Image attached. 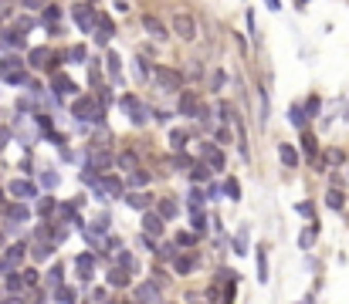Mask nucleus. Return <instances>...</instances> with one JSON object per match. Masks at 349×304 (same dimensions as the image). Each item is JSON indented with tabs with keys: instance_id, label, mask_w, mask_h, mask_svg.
<instances>
[{
	"instance_id": "obj_1",
	"label": "nucleus",
	"mask_w": 349,
	"mask_h": 304,
	"mask_svg": "<svg viewBox=\"0 0 349 304\" xmlns=\"http://www.w3.org/2000/svg\"><path fill=\"white\" fill-rule=\"evenodd\" d=\"M0 78L7 81V85H24L27 74H24V61L17 54H7V58H0Z\"/></svg>"
},
{
	"instance_id": "obj_2",
	"label": "nucleus",
	"mask_w": 349,
	"mask_h": 304,
	"mask_svg": "<svg viewBox=\"0 0 349 304\" xmlns=\"http://www.w3.org/2000/svg\"><path fill=\"white\" fill-rule=\"evenodd\" d=\"M170 31L177 34L180 41H194L197 37V21L190 14H183V10H180V14H173V24H170Z\"/></svg>"
},
{
	"instance_id": "obj_3",
	"label": "nucleus",
	"mask_w": 349,
	"mask_h": 304,
	"mask_svg": "<svg viewBox=\"0 0 349 304\" xmlns=\"http://www.w3.org/2000/svg\"><path fill=\"white\" fill-rule=\"evenodd\" d=\"M156 81L163 85V91H180L183 88V74L177 68H156Z\"/></svg>"
},
{
	"instance_id": "obj_4",
	"label": "nucleus",
	"mask_w": 349,
	"mask_h": 304,
	"mask_svg": "<svg viewBox=\"0 0 349 304\" xmlns=\"http://www.w3.org/2000/svg\"><path fill=\"white\" fill-rule=\"evenodd\" d=\"M75 115L81 122H102V105H95L92 98H78L75 102Z\"/></svg>"
},
{
	"instance_id": "obj_5",
	"label": "nucleus",
	"mask_w": 349,
	"mask_h": 304,
	"mask_svg": "<svg viewBox=\"0 0 349 304\" xmlns=\"http://www.w3.org/2000/svg\"><path fill=\"white\" fill-rule=\"evenodd\" d=\"M136 304H163V294H160V288H156L153 280H143L136 288Z\"/></svg>"
},
{
	"instance_id": "obj_6",
	"label": "nucleus",
	"mask_w": 349,
	"mask_h": 304,
	"mask_svg": "<svg viewBox=\"0 0 349 304\" xmlns=\"http://www.w3.org/2000/svg\"><path fill=\"white\" fill-rule=\"evenodd\" d=\"M75 24H78L85 34H92V31H95V24H98L95 7H85V4H81V7H75Z\"/></svg>"
},
{
	"instance_id": "obj_7",
	"label": "nucleus",
	"mask_w": 349,
	"mask_h": 304,
	"mask_svg": "<svg viewBox=\"0 0 349 304\" xmlns=\"http://www.w3.org/2000/svg\"><path fill=\"white\" fill-rule=\"evenodd\" d=\"M139 24H143V31H146L153 41H166V24H163L160 17H153V14H143V21H139Z\"/></svg>"
},
{
	"instance_id": "obj_8",
	"label": "nucleus",
	"mask_w": 349,
	"mask_h": 304,
	"mask_svg": "<svg viewBox=\"0 0 349 304\" xmlns=\"http://www.w3.org/2000/svg\"><path fill=\"white\" fill-rule=\"evenodd\" d=\"M122 108L129 112V119L136 122V125H143V122H146V105L136 102V95H126V98H122Z\"/></svg>"
},
{
	"instance_id": "obj_9",
	"label": "nucleus",
	"mask_w": 349,
	"mask_h": 304,
	"mask_svg": "<svg viewBox=\"0 0 349 304\" xmlns=\"http://www.w3.org/2000/svg\"><path fill=\"white\" fill-rule=\"evenodd\" d=\"M7 189H10V196H17V200H34V196H38V186L27 183V179H14Z\"/></svg>"
},
{
	"instance_id": "obj_10",
	"label": "nucleus",
	"mask_w": 349,
	"mask_h": 304,
	"mask_svg": "<svg viewBox=\"0 0 349 304\" xmlns=\"http://www.w3.org/2000/svg\"><path fill=\"white\" fill-rule=\"evenodd\" d=\"M95 189L102 193V196H109V200H115V196H122V183H119V179H115V176H102V179H98V183H95Z\"/></svg>"
},
{
	"instance_id": "obj_11",
	"label": "nucleus",
	"mask_w": 349,
	"mask_h": 304,
	"mask_svg": "<svg viewBox=\"0 0 349 304\" xmlns=\"http://www.w3.org/2000/svg\"><path fill=\"white\" fill-rule=\"evenodd\" d=\"M21 260H24V247H21V243H14V247H7V257L0 260V274H7L10 267H17V264H21Z\"/></svg>"
},
{
	"instance_id": "obj_12",
	"label": "nucleus",
	"mask_w": 349,
	"mask_h": 304,
	"mask_svg": "<svg viewBox=\"0 0 349 304\" xmlns=\"http://www.w3.org/2000/svg\"><path fill=\"white\" fill-rule=\"evenodd\" d=\"M200 152H203V159H207V166H211V169H224V152H220L217 145L203 142V145H200Z\"/></svg>"
},
{
	"instance_id": "obj_13",
	"label": "nucleus",
	"mask_w": 349,
	"mask_h": 304,
	"mask_svg": "<svg viewBox=\"0 0 349 304\" xmlns=\"http://www.w3.org/2000/svg\"><path fill=\"white\" fill-rule=\"evenodd\" d=\"M109 166H112V156H109V152H102V149H92V152H89V169H95V173H106Z\"/></svg>"
},
{
	"instance_id": "obj_14",
	"label": "nucleus",
	"mask_w": 349,
	"mask_h": 304,
	"mask_svg": "<svg viewBox=\"0 0 349 304\" xmlns=\"http://www.w3.org/2000/svg\"><path fill=\"white\" fill-rule=\"evenodd\" d=\"M143 233H146V237H160L163 233V216L160 213H143Z\"/></svg>"
},
{
	"instance_id": "obj_15",
	"label": "nucleus",
	"mask_w": 349,
	"mask_h": 304,
	"mask_svg": "<svg viewBox=\"0 0 349 304\" xmlns=\"http://www.w3.org/2000/svg\"><path fill=\"white\" fill-rule=\"evenodd\" d=\"M115 162H119V169H122V173H129V176L139 169V156H136V152H129V149L119 152V159H115Z\"/></svg>"
},
{
	"instance_id": "obj_16",
	"label": "nucleus",
	"mask_w": 349,
	"mask_h": 304,
	"mask_svg": "<svg viewBox=\"0 0 349 304\" xmlns=\"http://www.w3.org/2000/svg\"><path fill=\"white\" fill-rule=\"evenodd\" d=\"M51 88H55V95H75V81L65 78V74H55V81H51Z\"/></svg>"
},
{
	"instance_id": "obj_17",
	"label": "nucleus",
	"mask_w": 349,
	"mask_h": 304,
	"mask_svg": "<svg viewBox=\"0 0 349 304\" xmlns=\"http://www.w3.org/2000/svg\"><path fill=\"white\" fill-rule=\"evenodd\" d=\"M194 267H197V257H190V254H183V257L173 260V271H177V274H190Z\"/></svg>"
},
{
	"instance_id": "obj_18",
	"label": "nucleus",
	"mask_w": 349,
	"mask_h": 304,
	"mask_svg": "<svg viewBox=\"0 0 349 304\" xmlns=\"http://www.w3.org/2000/svg\"><path fill=\"white\" fill-rule=\"evenodd\" d=\"M278 156H282V162H285V166H299V152H295L288 142H282V145H278Z\"/></svg>"
},
{
	"instance_id": "obj_19",
	"label": "nucleus",
	"mask_w": 349,
	"mask_h": 304,
	"mask_svg": "<svg viewBox=\"0 0 349 304\" xmlns=\"http://www.w3.org/2000/svg\"><path fill=\"white\" fill-rule=\"evenodd\" d=\"M109 284H112V288H126V284H129V274L122 271V267H112V271H109Z\"/></svg>"
},
{
	"instance_id": "obj_20",
	"label": "nucleus",
	"mask_w": 349,
	"mask_h": 304,
	"mask_svg": "<svg viewBox=\"0 0 349 304\" xmlns=\"http://www.w3.org/2000/svg\"><path fill=\"white\" fill-rule=\"evenodd\" d=\"M75 267H78V274H81V277L89 280V277H92V267H95V260H92L89 254H81L78 260H75Z\"/></svg>"
},
{
	"instance_id": "obj_21",
	"label": "nucleus",
	"mask_w": 349,
	"mask_h": 304,
	"mask_svg": "<svg viewBox=\"0 0 349 304\" xmlns=\"http://www.w3.org/2000/svg\"><path fill=\"white\" fill-rule=\"evenodd\" d=\"M126 203H129L132 210H146V206H149V196H146V193H129V196H126Z\"/></svg>"
},
{
	"instance_id": "obj_22",
	"label": "nucleus",
	"mask_w": 349,
	"mask_h": 304,
	"mask_svg": "<svg viewBox=\"0 0 349 304\" xmlns=\"http://www.w3.org/2000/svg\"><path fill=\"white\" fill-rule=\"evenodd\" d=\"M48 58H51L48 48H34V51H31V64H34V68H44V64H48Z\"/></svg>"
},
{
	"instance_id": "obj_23",
	"label": "nucleus",
	"mask_w": 349,
	"mask_h": 304,
	"mask_svg": "<svg viewBox=\"0 0 349 304\" xmlns=\"http://www.w3.org/2000/svg\"><path fill=\"white\" fill-rule=\"evenodd\" d=\"M190 176H194L197 183H207V179H211V166H203V162H197V166H190Z\"/></svg>"
},
{
	"instance_id": "obj_24",
	"label": "nucleus",
	"mask_w": 349,
	"mask_h": 304,
	"mask_svg": "<svg viewBox=\"0 0 349 304\" xmlns=\"http://www.w3.org/2000/svg\"><path fill=\"white\" fill-rule=\"evenodd\" d=\"M21 34H24V31H17V27H10V31H4V34H0V37L7 41L10 48H21V44H24V37H21Z\"/></svg>"
},
{
	"instance_id": "obj_25",
	"label": "nucleus",
	"mask_w": 349,
	"mask_h": 304,
	"mask_svg": "<svg viewBox=\"0 0 349 304\" xmlns=\"http://www.w3.org/2000/svg\"><path fill=\"white\" fill-rule=\"evenodd\" d=\"M197 108H200V102H197L194 95H183V98H180V112H183V115H194Z\"/></svg>"
},
{
	"instance_id": "obj_26",
	"label": "nucleus",
	"mask_w": 349,
	"mask_h": 304,
	"mask_svg": "<svg viewBox=\"0 0 349 304\" xmlns=\"http://www.w3.org/2000/svg\"><path fill=\"white\" fill-rule=\"evenodd\" d=\"M190 220H194V233H203V226H207V213H203V210H194Z\"/></svg>"
},
{
	"instance_id": "obj_27",
	"label": "nucleus",
	"mask_w": 349,
	"mask_h": 304,
	"mask_svg": "<svg viewBox=\"0 0 349 304\" xmlns=\"http://www.w3.org/2000/svg\"><path fill=\"white\" fill-rule=\"evenodd\" d=\"M325 203H329L333 210H342V203H346V200H342L339 189H329V193H325Z\"/></svg>"
},
{
	"instance_id": "obj_28",
	"label": "nucleus",
	"mask_w": 349,
	"mask_h": 304,
	"mask_svg": "<svg viewBox=\"0 0 349 304\" xmlns=\"http://www.w3.org/2000/svg\"><path fill=\"white\" fill-rule=\"evenodd\" d=\"M160 216H163V220L177 216V203H173V200H160Z\"/></svg>"
},
{
	"instance_id": "obj_29",
	"label": "nucleus",
	"mask_w": 349,
	"mask_h": 304,
	"mask_svg": "<svg viewBox=\"0 0 349 304\" xmlns=\"http://www.w3.org/2000/svg\"><path fill=\"white\" fill-rule=\"evenodd\" d=\"M129 186H132V189H139V186H149V173H139V169H136V173L129 176Z\"/></svg>"
},
{
	"instance_id": "obj_30",
	"label": "nucleus",
	"mask_w": 349,
	"mask_h": 304,
	"mask_svg": "<svg viewBox=\"0 0 349 304\" xmlns=\"http://www.w3.org/2000/svg\"><path fill=\"white\" fill-rule=\"evenodd\" d=\"M68 58H72V61H78V64H85V61H89V51L81 48V44H75V48L68 51Z\"/></svg>"
},
{
	"instance_id": "obj_31",
	"label": "nucleus",
	"mask_w": 349,
	"mask_h": 304,
	"mask_svg": "<svg viewBox=\"0 0 349 304\" xmlns=\"http://www.w3.org/2000/svg\"><path fill=\"white\" fill-rule=\"evenodd\" d=\"M4 216H7V220H27V210L24 206H7Z\"/></svg>"
},
{
	"instance_id": "obj_32",
	"label": "nucleus",
	"mask_w": 349,
	"mask_h": 304,
	"mask_svg": "<svg viewBox=\"0 0 349 304\" xmlns=\"http://www.w3.org/2000/svg\"><path fill=\"white\" fill-rule=\"evenodd\" d=\"M55 297H58V301H65V304H75V291L72 288H55Z\"/></svg>"
},
{
	"instance_id": "obj_33",
	"label": "nucleus",
	"mask_w": 349,
	"mask_h": 304,
	"mask_svg": "<svg viewBox=\"0 0 349 304\" xmlns=\"http://www.w3.org/2000/svg\"><path fill=\"white\" fill-rule=\"evenodd\" d=\"M7 288L10 291H21V288H24V274H7Z\"/></svg>"
},
{
	"instance_id": "obj_34",
	"label": "nucleus",
	"mask_w": 349,
	"mask_h": 304,
	"mask_svg": "<svg viewBox=\"0 0 349 304\" xmlns=\"http://www.w3.org/2000/svg\"><path fill=\"white\" fill-rule=\"evenodd\" d=\"M170 145H173V149H183V145H187V132H180V128H177V132L170 136Z\"/></svg>"
},
{
	"instance_id": "obj_35",
	"label": "nucleus",
	"mask_w": 349,
	"mask_h": 304,
	"mask_svg": "<svg viewBox=\"0 0 349 304\" xmlns=\"http://www.w3.org/2000/svg\"><path fill=\"white\" fill-rule=\"evenodd\" d=\"M194 210H203V193L200 189L190 193V213H194Z\"/></svg>"
},
{
	"instance_id": "obj_36",
	"label": "nucleus",
	"mask_w": 349,
	"mask_h": 304,
	"mask_svg": "<svg viewBox=\"0 0 349 304\" xmlns=\"http://www.w3.org/2000/svg\"><path fill=\"white\" fill-rule=\"evenodd\" d=\"M156 254H160L163 260H177V247H173V243H166V247H160V250H156Z\"/></svg>"
},
{
	"instance_id": "obj_37",
	"label": "nucleus",
	"mask_w": 349,
	"mask_h": 304,
	"mask_svg": "<svg viewBox=\"0 0 349 304\" xmlns=\"http://www.w3.org/2000/svg\"><path fill=\"white\" fill-rule=\"evenodd\" d=\"M224 189H228L231 200H237V196H241V186H237V179H228V183H224Z\"/></svg>"
},
{
	"instance_id": "obj_38",
	"label": "nucleus",
	"mask_w": 349,
	"mask_h": 304,
	"mask_svg": "<svg viewBox=\"0 0 349 304\" xmlns=\"http://www.w3.org/2000/svg\"><path fill=\"white\" fill-rule=\"evenodd\" d=\"M319 105H322V102H319V98L312 95L309 102H305V119H309V115H319Z\"/></svg>"
},
{
	"instance_id": "obj_39",
	"label": "nucleus",
	"mask_w": 349,
	"mask_h": 304,
	"mask_svg": "<svg viewBox=\"0 0 349 304\" xmlns=\"http://www.w3.org/2000/svg\"><path fill=\"white\" fill-rule=\"evenodd\" d=\"M288 115H292V125H295V128H302V125H305V112H302V108H292Z\"/></svg>"
},
{
	"instance_id": "obj_40",
	"label": "nucleus",
	"mask_w": 349,
	"mask_h": 304,
	"mask_svg": "<svg viewBox=\"0 0 349 304\" xmlns=\"http://www.w3.org/2000/svg\"><path fill=\"white\" fill-rule=\"evenodd\" d=\"M316 233H319V226H316V223H312V226H309V230L302 233V247H309V243H312V240H316Z\"/></svg>"
},
{
	"instance_id": "obj_41",
	"label": "nucleus",
	"mask_w": 349,
	"mask_h": 304,
	"mask_svg": "<svg viewBox=\"0 0 349 304\" xmlns=\"http://www.w3.org/2000/svg\"><path fill=\"white\" fill-rule=\"evenodd\" d=\"M302 149H305V156H316V139H312V136H302Z\"/></svg>"
},
{
	"instance_id": "obj_42",
	"label": "nucleus",
	"mask_w": 349,
	"mask_h": 304,
	"mask_svg": "<svg viewBox=\"0 0 349 304\" xmlns=\"http://www.w3.org/2000/svg\"><path fill=\"white\" fill-rule=\"evenodd\" d=\"M258 274H261V280H268V260H265V250L258 254Z\"/></svg>"
},
{
	"instance_id": "obj_43",
	"label": "nucleus",
	"mask_w": 349,
	"mask_h": 304,
	"mask_svg": "<svg viewBox=\"0 0 349 304\" xmlns=\"http://www.w3.org/2000/svg\"><path fill=\"white\" fill-rule=\"evenodd\" d=\"M51 210H55V200H51V196L38 200V213H51Z\"/></svg>"
},
{
	"instance_id": "obj_44",
	"label": "nucleus",
	"mask_w": 349,
	"mask_h": 304,
	"mask_svg": "<svg viewBox=\"0 0 349 304\" xmlns=\"http://www.w3.org/2000/svg\"><path fill=\"white\" fill-rule=\"evenodd\" d=\"M214 91H220V88H224V81H228V74H224V71H214Z\"/></svg>"
},
{
	"instance_id": "obj_45",
	"label": "nucleus",
	"mask_w": 349,
	"mask_h": 304,
	"mask_svg": "<svg viewBox=\"0 0 349 304\" xmlns=\"http://www.w3.org/2000/svg\"><path fill=\"white\" fill-rule=\"evenodd\" d=\"M231 119H234V108L224 102V105H220V122H231Z\"/></svg>"
},
{
	"instance_id": "obj_46",
	"label": "nucleus",
	"mask_w": 349,
	"mask_h": 304,
	"mask_svg": "<svg viewBox=\"0 0 349 304\" xmlns=\"http://www.w3.org/2000/svg\"><path fill=\"white\" fill-rule=\"evenodd\" d=\"M177 243H180V247H190V243H194V233H187V230L177 233Z\"/></svg>"
},
{
	"instance_id": "obj_47",
	"label": "nucleus",
	"mask_w": 349,
	"mask_h": 304,
	"mask_svg": "<svg viewBox=\"0 0 349 304\" xmlns=\"http://www.w3.org/2000/svg\"><path fill=\"white\" fill-rule=\"evenodd\" d=\"M234 247H237V254H248V233H237V240H234Z\"/></svg>"
},
{
	"instance_id": "obj_48",
	"label": "nucleus",
	"mask_w": 349,
	"mask_h": 304,
	"mask_svg": "<svg viewBox=\"0 0 349 304\" xmlns=\"http://www.w3.org/2000/svg\"><path fill=\"white\" fill-rule=\"evenodd\" d=\"M136 74H139V78H146V74H149V64L143 61V58H136Z\"/></svg>"
},
{
	"instance_id": "obj_49",
	"label": "nucleus",
	"mask_w": 349,
	"mask_h": 304,
	"mask_svg": "<svg viewBox=\"0 0 349 304\" xmlns=\"http://www.w3.org/2000/svg\"><path fill=\"white\" fill-rule=\"evenodd\" d=\"M48 280H51V284H55V288H61V267H51Z\"/></svg>"
},
{
	"instance_id": "obj_50",
	"label": "nucleus",
	"mask_w": 349,
	"mask_h": 304,
	"mask_svg": "<svg viewBox=\"0 0 349 304\" xmlns=\"http://www.w3.org/2000/svg\"><path fill=\"white\" fill-rule=\"evenodd\" d=\"M106 64H109V74H119V58H115V54H109Z\"/></svg>"
},
{
	"instance_id": "obj_51",
	"label": "nucleus",
	"mask_w": 349,
	"mask_h": 304,
	"mask_svg": "<svg viewBox=\"0 0 349 304\" xmlns=\"http://www.w3.org/2000/svg\"><path fill=\"white\" fill-rule=\"evenodd\" d=\"M325 162H333V166H339V162H342V152H339V149H333L329 156H325Z\"/></svg>"
},
{
	"instance_id": "obj_52",
	"label": "nucleus",
	"mask_w": 349,
	"mask_h": 304,
	"mask_svg": "<svg viewBox=\"0 0 349 304\" xmlns=\"http://www.w3.org/2000/svg\"><path fill=\"white\" fill-rule=\"evenodd\" d=\"M217 142H231V128H228V125L217 128Z\"/></svg>"
},
{
	"instance_id": "obj_53",
	"label": "nucleus",
	"mask_w": 349,
	"mask_h": 304,
	"mask_svg": "<svg viewBox=\"0 0 349 304\" xmlns=\"http://www.w3.org/2000/svg\"><path fill=\"white\" fill-rule=\"evenodd\" d=\"M24 284L31 288V284H38V271H24Z\"/></svg>"
},
{
	"instance_id": "obj_54",
	"label": "nucleus",
	"mask_w": 349,
	"mask_h": 304,
	"mask_svg": "<svg viewBox=\"0 0 349 304\" xmlns=\"http://www.w3.org/2000/svg\"><path fill=\"white\" fill-rule=\"evenodd\" d=\"M41 183H44V186H55L58 176H55V173H44V176H41Z\"/></svg>"
},
{
	"instance_id": "obj_55",
	"label": "nucleus",
	"mask_w": 349,
	"mask_h": 304,
	"mask_svg": "<svg viewBox=\"0 0 349 304\" xmlns=\"http://www.w3.org/2000/svg\"><path fill=\"white\" fill-rule=\"evenodd\" d=\"M4 304H24V297H17V294H10V297H7V301H4Z\"/></svg>"
},
{
	"instance_id": "obj_56",
	"label": "nucleus",
	"mask_w": 349,
	"mask_h": 304,
	"mask_svg": "<svg viewBox=\"0 0 349 304\" xmlns=\"http://www.w3.org/2000/svg\"><path fill=\"white\" fill-rule=\"evenodd\" d=\"M265 4H268L271 10H278V7H282V4H278V0H265Z\"/></svg>"
},
{
	"instance_id": "obj_57",
	"label": "nucleus",
	"mask_w": 349,
	"mask_h": 304,
	"mask_svg": "<svg viewBox=\"0 0 349 304\" xmlns=\"http://www.w3.org/2000/svg\"><path fill=\"white\" fill-rule=\"evenodd\" d=\"M10 14V10H7V4H0V17H7Z\"/></svg>"
},
{
	"instance_id": "obj_58",
	"label": "nucleus",
	"mask_w": 349,
	"mask_h": 304,
	"mask_svg": "<svg viewBox=\"0 0 349 304\" xmlns=\"http://www.w3.org/2000/svg\"><path fill=\"white\" fill-rule=\"evenodd\" d=\"M24 4L27 7H41V0H24Z\"/></svg>"
},
{
	"instance_id": "obj_59",
	"label": "nucleus",
	"mask_w": 349,
	"mask_h": 304,
	"mask_svg": "<svg viewBox=\"0 0 349 304\" xmlns=\"http://www.w3.org/2000/svg\"><path fill=\"white\" fill-rule=\"evenodd\" d=\"M0 243H4V233H0Z\"/></svg>"
},
{
	"instance_id": "obj_60",
	"label": "nucleus",
	"mask_w": 349,
	"mask_h": 304,
	"mask_svg": "<svg viewBox=\"0 0 349 304\" xmlns=\"http://www.w3.org/2000/svg\"><path fill=\"white\" fill-rule=\"evenodd\" d=\"M302 4H305V0H299V7H302Z\"/></svg>"
},
{
	"instance_id": "obj_61",
	"label": "nucleus",
	"mask_w": 349,
	"mask_h": 304,
	"mask_svg": "<svg viewBox=\"0 0 349 304\" xmlns=\"http://www.w3.org/2000/svg\"><path fill=\"white\" fill-rule=\"evenodd\" d=\"M0 4H7V0H0Z\"/></svg>"
},
{
	"instance_id": "obj_62",
	"label": "nucleus",
	"mask_w": 349,
	"mask_h": 304,
	"mask_svg": "<svg viewBox=\"0 0 349 304\" xmlns=\"http://www.w3.org/2000/svg\"><path fill=\"white\" fill-rule=\"evenodd\" d=\"M119 4H126V0H119Z\"/></svg>"
}]
</instances>
